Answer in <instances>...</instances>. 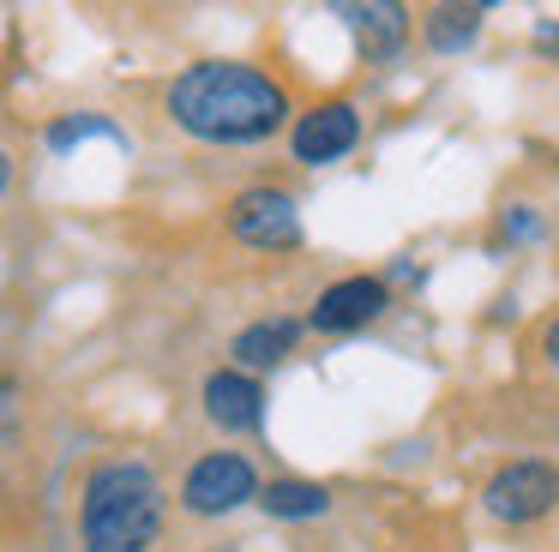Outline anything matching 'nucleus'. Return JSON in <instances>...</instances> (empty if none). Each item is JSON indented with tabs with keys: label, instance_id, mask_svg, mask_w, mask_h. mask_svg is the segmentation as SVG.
<instances>
[{
	"label": "nucleus",
	"instance_id": "f257e3e1",
	"mask_svg": "<svg viewBox=\"0 0 559 552\" xmlns=\"http://www.w3.org/2000/svg\"><path fill=\"white\" fill-rule=\"evenodd\" d=\"M169 120L199 144H265L295 127L289 91L247 60H193L163 91Z\"/></svg>",
	"mask_w": 559,
	"mask_h": 552
},
{
	"label": "nucleus",
	"instance_id": "f03ea898",
	"mask_svg": "<svg viewBox=\"0 0 559 552\" xmlns=\"http://www.w3.org/2000/svg\"><path fill=\"white\" fill-rule=\"evenodd\" d=\"M169 523V487L145 456H109L79 487V552H151Z\"/></svg>",
	"mask_w": 559,
	"mask_h": 552
},
{
	"label": "nucleus",
	"instance_id": "7ed1b4c3",
	"mask_svg": "<svg viewBox=\"0 0 559 552\" xmlns=\"http://www.w3.org/2000/svg\"><path fill=\"white\" fill-rule=\"evenodd\" d=\"M259 492H265V480H259L247 451H205L181 475V511L199 523H217V516H235L241 504H259Z\"/></svg>",
	"mask_w": 559,
	"mask_h": 552
},
{
	"label": "nucleus",
	"instance_id": "20e7f679",
	"mask_svg": "<svg viewBox=\"0 0 559 552\" xmlns=\"http://www.w3.org/2000/svg\"><path fill=\"white\" fill-rule=\"evenodd\" d=\"M554 504H559V463H547V456H511L481 487V511L506 528L542 523Z\"/></svg>",
	"mask_w": 559,
	"mask_h": 552
},
{
	"label": "nucleus",
	"instance_id": "39448f33",
	"mask_svg": "<svg viewBox=\"0 0 559 552\" xmlns=\"http://www.w3.org/2000/svg\"><path fill=\"white\" fill-rule=\"evenodd\" d=\"M223 223H229V235L241 240V247L253 252H295L301 247V204H295V192L283 187H241L229 199V211H223Z\"/></svg>",
	"mask_w": 559,
	"mask_h": 552
},
{
	"label": "nucleus",
	"instance_id": "423d86ee",
	"mask_svg": "<svg viewBox=\"0 0 559 552\" xmlns=\"http://www.w3.org/2000/svg\"><path fill=\"white\" fill-rule=\"evenodd\" d=\"M355 144H361V108L349 96H325L307 115H295L289 127V156L301 168H331L343 156H355Z\"/></svg>",
	"mask_w": 559,
	"mask_h": 552
},
{
	"label": "nucleus",
	"instance_id": "0eeeda50",
	"mask_svg": "<svg viewBox=\"0 0 559 552\" xmlns=\"http://www.w3.org/2000/svg\"><path fill=\"white\" fill-rule=\"evenodd\" d=\"M391 312V283L385 276H337L331 288H319L313 312H307V331L319 336H349V331H367V324H379Z\"/></svg>",
	"mask_w": 559,
	"mask_h": 552
},
{
	"label": "nucleus",
	"instance_id": "6e6552de",
	"mask_svg": "<svg viewBox=\"0 0 559 552\" xmlns=\"http://www.w3.org/2000/svg\"><path fill=\"white\" fill-rule=\"evenodd\" d=\"M199 403H205V420L217 432H259L265 427V384H259L253 372H241V367L211 372L205 391H199Z\"/></svg>",
	"mask_w": 559,
	"mask_h": 552
},
{
	"label": "nucleus",
	"instance_id": "1a4fd4ad",
	"mask_svg": "<svg viewBox=\"0 0 559 552\" xmlns=\"http://www.w3.org/2000/svg\"><path fill=\"white\" fill-rule=\"evenodd\" d=\"M301 331H307V319H289V312H271V319L241 324V331L229 336V367H241V372L259 379V372H271L283 355H295Z\"/></svg>",
	"mask_w": 559,
	"mask_h": 552
},
{
	"label": "nucleus",
	"instance_id": "9d476101",
	"mask_svg": "<svg viewBox=\"0 0 559 552\" xmlns=\"http://www.w3.org/2000/svg\"><path fill=\"white\" fill-rule=\"evenodd\" d=\"M343 19L355 24V43H361V55L373 60V67H385V60H397L403 48H409V7L403 0H367V7H337Z\"/></svg>",
	"mask_w": 559,
	"mask_h": 552
},
{
	"label": "nucleus",
	"instance_id": "9b49d317",
	"mask_svg": "<svg viewBox=\"0 0 559 552\" xmlns=\"http://www.w3.org/2000/svg\"><path fill=\"white\" fill-rule=\"evenodd\" d=\"M493 7H457V0H445V7L421 12V43L433 48V55H463V48L481 43V24Z\"/></svg>",
	"mask_w": 559,
	"mask_h": 552
},
{
	"label": "nucleus",
	"instance_id": "f8f14e48",
	"mask_svg": "<svg viewBox=\"0 0 559 552\" xmlns=\"http://www.w3.org/2000/svg\"><path fill=\"white\" fill-rule=\"evenodd\" d=\"M259 511H265L271 523H319V516L331 511V492L319 487V480L283 475V480H265V492H259Z\"/></svg>",
	"mask_w": 559,
	"mask_h": 552
},
{
	"label": "nucleus",
	"instance_id": "ddd939ff",
	"mask_svg": "<svg viewBox=\"0 0 559 552\" xmlns=\"http://www.w3.org/2000/svg\"><path fill=\"white\" fill-rule=\"evenodd\" d=\"M85 139H109V144L127 151V132L115 127L109 115H61V120H49V132H43V144H49L55 156H67L73 144H85Z\"/></svg>",
	"mask_w": 559,
	"mask_h": 552
},
{
	"label": "nucleus",
	"instance_id": "4468645a",
	"mask_svg": "<svg viewBox=\"0 0 559 552\" xmlns=\"http://www.w3.org/2000/svg\"><path fill=\"white\" fill-rule=\"evenodd\" d=\"M499 240H511V247L542 240V211H535V204H506V211H499Z\"/></svg>",
	"mask_w": 559,
	"mask_h": 552
},
{
	"label": "nucleus",
	"instance_id": "2eb2a0df",
	"mask_svg": "<svg viewBox=\"0 0 559 552\" xmlns=\"http://www.w3.org/2000/svg\"><path fill=\"white\" fill-rule=\"evenodd\" d=\"M542 360H547V367H559V312L542 324Z\"/></svg>",
	"mask_w": 559,
	"mask_h": 552
},
{
	"label": "nucleus",
	"instance_id": "dca6fc26",
	"mask_svg": "<svg viewBox=\"0 0 559 552\" xmlns=\"http://www.w3.org/2000/svg\"><path fill=\"white\" fill-rule=\"evenodd\" d=\"M535 48H547V55H559V24H554V19H542V24H535Z\"/></svg>",
	"mask_w": 559,
	"mask_h": 552
}]
</instances>
